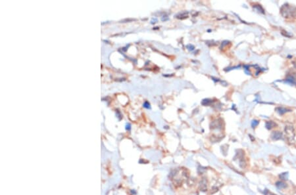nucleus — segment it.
Segmentation results:
<instances>
[{"label": "nucleus", "instance_id": "f257e3e1", "mask_svg": "<svg viewBox=\"0 0 296 195\" xmlns=\"http://www.w3.org/2000/svg\"><path fill=\"white\" fill-rule=\"evenodd\" d=\"M285 133L286 138H287L289 143H294V137H295V132L294 129L292 126H286L285 128Z\"/></svg>", "mask_w": 296, "mask_h": 195}, {"label": "nucleus", "instance_id": "f03ea898", "mask_svg": "<svg viewBox=\"0 0 296 195\" xmlns=\"http://www.w3.org/2000/svg\"><path fill=\"white\" fill-rule=\"evenodd\" d=\"M282 137V133L280 131H273L271 134V138L273 140H279Z\"/></svg>", "mask_w": 296, "mask_h": 195}, {"label": "nucleus", "instance_id": "7ed1b4c3", "mask_svg": "<svg viewBox=\"0 0 296 195\" xmlns=\"http://www.w3.org/2000/svg\"><path fill=\"white\" fill-rule=\"evenodd\" d=\"M276 111L278 112L279 114L282 115L284 114H285L286 112L291 111V110L289 109H285V108H283V107H277L276 109Z\"/></svg>", "mask_w": 296, "mask_h": 195}, {"label": "nucleus", "instance_id": "20e7f679", "mask_svg": "<svg viewBox=\"0 0 296 195\" xmlns=\"http://www.w3.org/2000/svg\"><path fill=\"white\" fill-rule=\"evenodd\" d=\"M276 186L278 187V189H285V188L287 187V184L283 181H278L276 183Z\"/></svg>", "mask_w": 296, "mask_h": 195}, {"label": "nucleus", "instance_id": "39448f33", "mask_svg": "<svg viewBox=\"0 0 296 195\" xmlns=\"http://www.w3.org/2000/svg\"><path fill=\"white\" fill-rule=\"evenodd\" d=\"M276 126V123H274V122L272 121H269L266 122V128L268 129V130H271L272 128H274Z\"/></svg>", "mask_w": 296, "mask_h": 195}, {"label": "nucleus", "instance_id": "423d86ee", "mask_svg": "<svg viewBox=\"0 0 296 195\" xmlns=\"http://www.w3.org/2000/svg\"><path fill=\"white\" fill-rule=\"evenodd\" d=\"M288 177V173H283L280 175V178L282 180H287Z\"/></svg>", "mask_w": 296, "mask_h": 195}, {"label": "nucleus", "instance_id": "0eeeda50", "mask_svg": "<svg viewBox=\"0 0 296 195\" xmlns=\"http://www.w3.org/2000/svg\"><path fill=\"white\" fill-rule=\"evenodd\" d=\"M258 124H259V121H257V120H253V122H252V127H253V128H255V127H256V126L258 125Z\"/></svg>", "mask_w": 296, "mask_h": 195}]
</instances>
